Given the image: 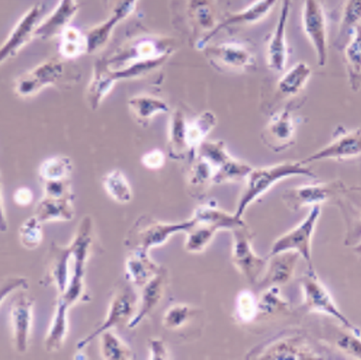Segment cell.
<instances>
[{
    "instance_id": "obj_24",
    "label": "cell",
    "mask_w": 361,
    "mask_h": 360,
    "mask_svg": "<svg viewBox=\"0 0 361 360\" xmlns=\"http://www.w3.org/2000/svg\"><path fill=\"white\" fill-rule=\"evenodd\" d=\"M78 11V0H61L54 12L47 15L37 28L35 37L49 40L61 35Z\"/></svg>"
},
{
    "instance_id": "obj_11",
    "label": "cell",
    "mask_w": 361,
    "mask_h": 360,
    "mask_svg": "<svg viewBox=\"0 0 361 360\" xmlns=\"http://www.w3.org/2000/svg\"><path fill=\"white\" fill-rule=\"evenodd\" d=\"M139 299L133 286L126 285L118 289L113 295L108 309L106 319L102 325L78 343V351L85 348L94 338L112 328L129 324L138 310Z\"/></svg>"
},
{
    "instance_id": "obj_22",
    "label": "cell",
    "mask_w": 361,
    "mask_h": 360,
    "mask_svg": "<svg viewBox=\"0 0 361 360\" xmlns=\"http://www.w3.org/2000/svg\"><path fill=\"white\" fill-rule=\"evenodd\" d=\"M300 257L296 252H283L268 256L264 274L258 281V289L263 290L272 286L281 287L293 278Z\"/></svg>"
},
{
    "instance_id": "obj_9",
    "label": "cell",
    "mask_w": 361,
    "mask_h": 360,
    "mask_svg": "<svg viewBox=\"0 0 361 360\" xmlns=\"http://www.w3.org/2000/svg\"><path fill=\"white\" fill-rule=\"evenodd\" d=\"M302 25L314 49L319 67H326L329 61L328 18L321 0H302Z\"/></svg>"
},
{
    "instance_id": "obj_46",
    "label": "cell",
    "mask_w": 361,
    "mask_h": 360,
    "mask_svg": "<svg viewBox=\"0 0 361 360\" xmlns=\"http://www.w3.org/2000/svg\"><path fill=\"white\" fill-rule=\"evenodd\" d=\"M195 310L189 304H176L169 307L163 317L162 324L169 330L183 328L193 316Z\"/></svg>"
},
{
    "instance_id": "obj_45",
    "label": "cell",
    "mask_w": 361,
    "mask_h": 360,
    "mask_svg": "<svg viewBox=\"0 0 361 360\" xmlns=\"http://www.w3.org/2000/svg\"><path fill=\"white\" fill-rule=\"evenodd\" d=\"M18 236L23 248L27 249L39 248L44 238L41 221L35 215L26 219L18 230Z\"/></svg>"
},
{
    "instance_id": "obj_2",
    "label": "cell",
    "mask_w": 361,
    "mask_h": 360,
    "mask_svg": "<svg viewBox=\"0 0 361 360\" xmlns=\"http://www.w3.org/2000/svg\"><path fill=\"white\" fill-rule=\"evenodd\" d=\"M81 75L70 60L54 57L36 66L16 80L14 91L18 97L36 96L47 87L78 83Z\"/></svg>"
},
{
    "instance_id": "obj_19",
    "label": "cell",
    "mask_w": 361,
    "mask_h": 360,
    "mask_svg": "<svg viewBox=\"0 0 361 360\" xmlns=\"http://www.w3.org/2000/svg\"><path fill=\"white\" fill-rule=\"evenodd\" d=\"M34 299L25 293H20L10 309V324L16 351L25 354L29 347L32 328Z\"/></svg>"
},
{
    "instance_id": "obj_12",
    "label": "cell",
    "mask_w": 361,
    "mask_h": 360,
    "mask_svg": "<svg viewBox=\"0 0 361 360\" xmlns=\"http://www.w3.org/2000/svg\"><path fill=\"white\" fill-rule=\"evenodd\" d=\"M255 359L264 360H319L325 359L307 337L288 335L274 339L255 352Z\"/></svg>"
},
{
    "instance_id": "obj_53",
    "label": "cell",
    "mask_w": 361,
    "mask_h": 360,
    "mask_svg": "<svg viewBox=\"0 0 361 360\" xmlns=\"http://www.w3.org/2000/svg\"><path fill=\"white\" fill-rule=\"evenodd\" d=\"M355 252L357 256H361V242L358 243L357 246L355 247Z\"/></svg>"
},
{
    "instance_id": "obj_51",
    "label": "cell",
    "mask_w": 361,
    "mask_h": 360,
    "mask_svg": "<svg viewBox=\"0 0 361 360\" xmlns=\"http://www.w3.org/2000/svg\"><path fill=\"white\" fill-rule=\"evenodd\" d=\"M28 281L25 278H7L1 283V304H4L5 297L11 294L18 288L27 289Z\"/></svg>"
},
{
    "instance_id": "obj_31",
    "label": "cell",
    "mask_w": 361,
    "mask_h": 360,
    "mask_svg": "<svg viewBox=\"0 0 361 360\" xmlns=\"http://www.w3.org/2000/svg\"><path fill=\"white\" fill-rule=\"evenodd\" d=\"M217 116L212 111H204L187 123V144L190 151V161L197 156L200 144L207 140V136L217 125Z\"/></svg>"
},
{
    "instance_id": "obj_47",
    "label": "cell",
    "mask_w": 361,
    "mask_h": 360,
    "mask_svg": "<svg viewBox=\"0 0 361 360\" xmlns=\"http://www.w3.org/2000/svg\"><path fill=\"white\" fill-rule=\"evenodd\" d=\"M334 344L342 353L361 359V335L347 328L346 333L336 336Z\"/></svg>"
},
{
    "instance_id": "obj_27",
    "label": "cell",
    "mask_w": 361,
    "mask_h": 360,
    "mask_svg": "<svg viewBox=\"0 0 361 360\" xmlns=\"http://www.w3.org/2000/svg\"><path fill=\"white\" fill-rule=\"evenodd\" d=\"M73 199L44 196L37 204L35 216L42 223L70 222L75 215Z\"/></svg>"
},
{
    "instance_id": "obj_13",
    "label": "cell",
    "mask_w": 361,
    "mask_h": 360,
    "mask_svg": "<svg viewBox=\"0 0 361 360\" xmlns=\"http://www.w3.org/2000/svg\"><path fill=\"white\" fill-rule=\"evenodd\" d=\"M346 187L341 181H331L314 184H305L283 192V201L287 209L296 212L307 206H321L333 201Z\"/></svg>"
},
{
    "instance_id": "obj_25",
    "label": "cell",
    "mask_w": 361,
    "mask_h": 360,
    "mask_svg": "<svg viewBox=\"0 0 361 360\" xmlns=\"http://www.w3.org/2000/svg\"><path fill=\"white\" fill-rule=\"evenodd\" d=\"M186 10L194 33L202 34L199 39L209 35L218 25L215 0H187Z\"/></svg>"
},
{
    "instance_id": "obj_34",
    "label": "cell",
    "mask_w": 361,
    "mask_h": 360,
    "mask_svg": "<svg viewBox=\"0 0 361 360\" xmlns=\"http://www.w3.org/2000/svg\"><path fill=\"white\" fill-rule=\"evenodd\" d=\"M345 62L350 89L357 92L361 86V26L353 31L349 41L345 44Z\"/></svg>"
},
{
    "instance_id": "obj_20",
    "label": "cell",
    "mask_w": 361,
    "mask_h": 360,
    "mask_svg": "<svg viewBox=\"0 0 361 360\" xmlns=\"http://www.w3.org/2000/svg\"><path fill=\"white\" fill-rule=\"evenodd\" d=\"M73 260L72 247H62L52 243L47 254L44 286L54 285L58 294L63 295L70 283V263Z\"/></svg>"
},
{
    "instance_id": "obj_39",
    "label": "cell",
    "mask_w": 361,
    "mask_h": 360,
    "mask_svg": "<svg viewBox=\"0 0 361 360\" xmlns=\"http://www.w3.org/2000/svg\"><path fill=\"white\" fill-rule=\"evenodd\" d=\"M102 183L106 193L116 202L126 204L133 201V189L122 170L118 169L110 170L104 175Z\"/></svg>"
},
{
    "instance_id": "obj_23",
    "label": "cell",
    "mask_w": 361,
    "mask_h": 360,
    "mask_svg": "<svg viewBox=\"0 0 361 360\" xmlns=\"http://www.w3.org/2000/svg\"><path fill=\"white\" fill-rule=\"evenodd\" d=\"M168 271L163 268L159 274L155 275L141 288V298H140L138 310L135 316L129 323V328H135L157 307L161 303L165 295L166 287L168 285Z\"/></svg>"
},
{
    "instance_id": "obj_17",
    "label": "cell",
    "mask_w": 361,
    "mask_h": 360,
    "mask_svg": "<svg viewBox=\"0 0 361 360\" xmlns=\"http://www.w3.org/2000/svg\"><path fill=\"white\" fill-rule=\"evenodd\" d=\"M291 5L292 0H281L278 20L267 44L266 60H267L269 69L275 73L283 72L288 60L287 25H288Z\"/></svg>"
},
{
    "instance_id": "obj_35",
    "label": "cell",
    "mask_w": 361,
    "mask_h": 360,
    "mask_svg": "<svg viewBox=\"0 0 361 360\" xmlns=\"http://www.w3.org/2000/svg\"><path fill=\"white\" fill-rule=\"evenodd\" d=\"M215 170L210 163L202 157L197 156L191 160L187 184L191 194L195 197H200L207 193L210 186L214 182Z\"/></svg>"
},
{
    "instance_id": "obj_44",
    "label": "cell",
    "mask_w": 361,
    "mask_h": 360,
    "mask_svg": "<svg viewBox=\"0 0 361 360\" xmlns=\"http://www.w3.org/2000/svg\"><path fill=\"white\" fill-rule=\"evenodd\" d=\"M258 302L254 292H239L235 303V318L242 324H252L257 319Z\"/></svg>"
},
{
    "instance_id": "obj_52",
    "label": "cell",
    "mask_w": 361,
    "mask_h": 360,
    "mask_svg": "<svg viewBox=\"0 0 361 360\" xmlns=\"http://www.w3.org/2000/svg\"><path fill=\"white\" fill-rule=\"evenodd\" d=\"M33 201V193L27 187L18 188L14 194V201L18 206H27Z\"/></svg>"
},
{
    "instance_id": "obj_32",
    "label": "cell",
    "mask_w": 361,
    "mask_h": 360,
    "mask_svg": "<svg viewBox=\"0 0 361 360\" xmlns=\"http://www.w3.org/2000/svg\"><path fill=\"white\" fill-rule=\"evenodd\" d=\"M312 69L305 62L292 66L281 76L276 85L279 94L284 97H293L300 93L312 78Z\"/></svg>"
},
{
    "instance_id": "obj_50",
    "label": "cell",
    "mask_w": 361,
    "mask_h": 360,
    "mask_svg": "<svg viewBox=\"0 0 361 360\" xmlns=\"http://www.w3.org/2000/svg\"><path fill=\"white\" fill-rule=\"evenodd\" d=\"M149 359H170V352L164 341L159 338H152L149 340Z\"/></svg>"
},
{
    "instance_id": "obj_49",
    "label": "cell",
    "mask_w": 361,
    "mask_h": 360,
    "mask_svg": "<svg viewBox=\"0 0 361 360\" xmlns=\"http://www.w3.org/2000/svg\"><path fill=\"white\" fill-rule=\"evenodd\" d=\"M165 162L164 152L160 151V149H154V151L147 152L142 157V164L149 170L161 169L164 166Z\"/></svg>"
},
{
    "instance_id": "obj_36",
    "label": "cell",
    "mask_w": 361,
    "mask_h": 360,
    "mask_svg": "<svg viewBox=\"0 0 361 360\" xmlns=\"http://www.w3.org/2000/svg\"><path fill=\"white\" fill-rule=\"evenodd\" d=\"M258 318L271 319L286 316L291 312L288 302L281 296V287L272 286L263 289L262 294L257 298Z\"/></svg>"
},
{
    "instance_id": "obj_10",
    "label": "cell",
    "mask_w": 361,
    "mask_h": 360,
    "mask_svg": "<svg viewBox=\"0 0 361 360\" xmlns=\"http://www.w3.org/2000/svg\"><path fill=\"white\" fill-rule=\"evenodd\" d=\"M200 51L213 67L222 72H247L257 64L255 52L240 42L208 44Z\"/></svg>"
},
{
    "instance_id": "obj_37",
    "label": "cell",
    "mask_w": 361,
    "mask_h": 360,
    "mask_svg": "<svg viewBox=\"0 0 361 360\" xmlns=\"http://www.w3.org/2000/svg\"><path fill=\"white\" fill-rule=\"evenodd\" d=\"M193 221V225L186 231L184 249L190 254H200L209 246L218 231L221 230L212 223L197 222L194 219Z\"/></svg>"
},
{
    "instance_id": "obj_16",
    "label": "cell",
    "mask_w": 361,
    "mask_h": 360,
    "mask_svg": "<svg viewBox=\"0 0 361 360\" xmlns=\"http://www.w3.org/2000/svg\"><path fill=\"white\" fill-rule=\"evenodd\" d=\"M281 0H255L250 4L249 6L245 7L240 11L234 12L228 15V17L218 23L214 30L209 35L202 37L196 42V47L199 51L207 44H210L212 39L218 33L225 29L238 27V26H247L255 25V23L262 22L271 12Z\"/></svg>"
},
{
    "instance_id": "obj_6",
    "label": "cell",
    "mask_w": 361,
    "mask_h": 360,
    "mask_svg": "<svg viewBox=\"0 0 361 360\" xmlns=\"http://www.w3.org/2000/svg\"><path fill=\"white\" fill-rule=\"evenodd\" d=\"M92 231L93 221L91 217L86 216L79 223L75 238L71 243L73 249V273L67 290L63 295H59L70 306H73L83 297L86 263L93 243Z\"/></svg>"
},
{
    "instance_id": "obj_26",
    "label": "cell",
    "mask_w": 361,
    "mask_h": 360,
    "mask_svg": "<svg viewBox=\"0 0 361 360\" xmlns=\"http://www.w3.org/2000/svg\"><path fill=\"white\" fill-rule=\"evenodd\" d=\"M162 270V266L150 259L149 252L133 251L126 259V278L131 285L140 289Z\"/></svg>"
},
{
    "instance_id": "obj_14",
    "label": "cell",
    "mask_w": 361,
    "mask_h": 360,
    "mask_svg": "<svg viewBox=\"0 0 361 360\" xmlns=\"http://www.w3.org/2000/svg\"><path fill=\"white\" fill-rule=\"evenodd\" d=\"M291 105L273 116L262 132V143L276 154L287 151L295 143L297 125Z\"/></svg>"
},
{
    "instance_id": "obj_40",
    "label": "cell",
    "mask_w": 361,
    "mask_h": 360,
    "mask_svg": "<svg viewBox=\"0 0 361 360\" xmlns=\"http://www.w3.org/2000/svg\"><path fill=\"white\" fill-rule=\"evenodd\" d=\"M254 169L247 163L242 161V160L234 159L233 155L226 159L216 169L214 184H226L238 182V181L246 180L247 175Z\"/></svg>"
},
{
    "instance_id": "obj_21",
    "label": "cell",
    "mask_w": 361,
    "mask_h": 360,
    "mask_svg": "<svg viewBox=\"0 0 361 360\" xmlns=\"http://www.w3.org/2000/svg\"><path fill=\"white\" fill-rule=\"evenodd\" d=\"M361 155V128L340 134L331 143L302 160L305 164L324 160H345Z\"/></svg>"
},
{
    "instance_id": "obj_38",
    "label": "cell",
    "mask_w": 361,
    "mask_h": 360,
    "mask_svg": "<svg viewBox=\"0 0 361 360\" xmlns=\"http://www.w3.org/2000/svg\"><path fill=\"white\" fill-rule=\"evenodd\" d=\"M59 51L61 57L70 61L88 54L86 34L73 26H68L60 35Z\"/></svg>"
},
{
    "instance_id": "obj_54",
    "label": "cell",
    "mask_w": 361,
    "mask_h": 360,
    "mask_svg": "<svg viewBox=\"0 0 361 360\" xmlns=\"http://www.w3.org/2000/svg\"><path fill=\"white\" fill-rule=\"evenodd\" d=\"M360 225H361V214H360Z\"/></svg>"
},
{
    "instance_id": "obj_28",
    "label": "cell",
    "mask_w": 361,
    "mask_h": 360,
    "mask_svg": "<svg viewBox=\"0 0 361 360\" xmlns=\"http://www.w3.org/2000/svg\"><path fill=\"white\" fill-rule=\"evenodd\" d=\"M187 123L185 115L181 110H173L169 123L168 151L171 159L183 160L190 159L188 144H187Z\"/></svg>"
},
{
    "instance_id": "obj_4",
    "label": "cell",
    "mask_w": 361,
    "mask_h": 360,
    "mask_svg": "<svg viewBox=\"0 0 361 360\" xmlns=\"http://www.w3.org/2000/svg\"><path fill=\"white\" fill-rule=\"evenodd\" d=\"M193 223L192 218L183 222L167 223L143 215L128 230L123 244L130 252H149L152 249L165 245L176 233L186 232Z\"/></svg>"
},
{
    "instance_id": "obj_42",
    "label": "cell",
    "mask_w": 361,
    "mask_h": 360,
    "mask_svg": "<svg viewBox=\"0 0 361 360\" xmlns=\"http://www.w3.org/2000/svg\"><path fill=\"white\" fill-rule=\"evenodd\" d=\"M361 23V0H346L340 22L337 44L344 46Z\"/></svg>"
},
{
    "instance_id": "obj_30",
    "label": "cell",
    "mask_w": 361,
    "mask_h": 360,
    "mask_svg": "<svg viewBox=\"0 0 361 360\" xmlns=\"http://www.w3.org/2000/svg\"><path fill=\"white\" fill-rule=\"evenodd\" d=\"M128 104L134 120L142 128L149 126L157 116L170 111V106L164 99L147 94L133 97L129 99Z\"/></svg>"
},
{
    "instance_id": "obj_48",
    "label": "cell",
    "mask_w": 361,
    "mask_h": 360,
    "mask_svg": "<svg viewBox=\"0 0 361 360\" xmlns=\"http://www.w3.org/2000/svg\"><path fill=\"white\" fill-rule=\"evenodd\" d=\"M44 196L54 198H75L70 180L43 181Z\"/></svg>"
},
{
    "instance_id": "obj_15",
    "label": "cell",
    "mask_w": 361,
    "mask_h": 360,
    "mask_svg": "<svg viewBox=\"0 0 361 360\" xmlns=\"http://www.w3.org/2000/svg\"><path fill=\"white\" fill-rule=\"evenodd\" d=\"M44 8L43 5H34L20 18L0 51V62L4 63L16 56L22 49L35 38L37 28L41 23Z\"/></svg>"
},
{
    "instance_id": "obj_8",
    "label": "cell",
    "mask_w": 361,
    "mask_h": 360,
    "mask_svg": "<svg viewBox=\"0 0 361 360\" xmlns=\"http://www.w3.org/2000/svg\"><path fill=\"white\" fill-rule=\"evenodd\" d=\"M321 206H312L307 217L284 235L279 236L271 247L269 256L283 252H296L305 260L310 269H312V238L320 219Z\"/></svg>"
},
{
    "instance_id": "obj_41",
    "label": "cell",
    "mask_w": 361,
    "mask_h": 360,
    "mask_svg": "<svg viewBox=\"0 0 361 360\" xmlns=\"http://www.w3.org/2000/svg\"><path fill=\"white\" fill-rule=\"evenodd\" d=\"M99 353L105 360H130L134 354L130 347L115 333L106 330L99 335Z\"/></svg>"
},
{
    "instance_id": "obj_43",
    "label": "cell",
    "mask_w": 361,
    "mask_h": 360,
    "mask_svg": "<svg viewBox=\"0 0 361 360\" xmlns=\"http://www.w3.org/2000/svg\"><path fill=\"white\" fill-rule=\"evenodd\" d=\"M73 162L64 155L44 160L39 168V175L42 181L70 180L73 173Z\"/></svg>"
},
{
    "instance_id": "obj_3",
    "label": "cell",
    "mask_w": 361,
    "mask_h": 360,
    "mask_svg": "<svg viewBox=\"0 0 361 360\" xmlns=\"http://www.w3.org/2000/svg\"><path fill=\"white\" fill-rule=\"evenodd\" d=\"M176 42L163 36H146L126 44L111 56L102 59L110 70H120L140 63L165 60L176 51Z\"/></svg>"
},
{
    "instance_id": "obj_33",
    "label": "cell",
    "mask_w": 361,
    "mask_h": 360,
    "mask_svg": "<svg viewBox=\"0 0 361 360\" xmlns=\"http://www.w3.org/2000/svg\"><path fill=\"white\" fill-rule=\"evenodd\" d=\"M192 218L197 222L212 223L221 230H233L246 225L242 218L220 209L216 202H208L195 210Z\"/></svg>"
},
{
    "instance_id": "obj_29",
    "label": "cell",
    "mask_w": 361,
    "mask_h": 360,
    "mask_svg": "<svg viewBox=\"0 0 361 360\" xmlns=\"http://www.w3.org/2000/svg\"><path fill=\"white\" fill-rule=\"evenodd\" d=\"M70 307L61 297L58 296L54 317L44 338V346L47 353H55L64 346L68 332V311Z\"/></svg>"
},
{
    "instance_id": "obj_18",
    "label": "cell",
    "mask_w": 361,
    "mask_h": 360,
    "mask_svg": "<svg viewBox=\"0 0 361 360\" xmlns=\"http://www.w3.org/2000/svg\"><path fill=\"white\" fill-rule=\"evenodd\" d=\"M138 0H112L111 15L105 22L99 23L87 31L88 54L102 51L109 43L116 26L133 14Z\"/></svg>"
},
{
    "instance_id": "obj_1",
    "label": "cell",
    "mask_w": 361,
    "mask_h": 360,
    "mask_svg": "<svg viewBox=\"0 0 361 360\" xmlns=\"http://www.w3.org/2000/svg\"><path fill=\"white\" fill-rule=\"evenodd\" d=\"M295 177L316 178V175L302 161H284L271 166L254 168L246 178L234 214L243 217L250 204L264 196L276 183Z\"/></svg>"
},
{
    "instance_id": "obj_7",
    "label": "cell",
    "mask_w": 361,
    "mask_h": 360,
    "mask_svg": "<svg viewBox=\"0 0 361 360\" xmlns=\"http://www.w3.org/2000/svg\"><path fill=\"white\" fill-rule=\"evenodd\" d=\"M231 261L233 266L250 283L257 285L267 267L268 257L258 256L252 247L255 235L247 225L234 228Z\"/></svg>"
},
{
    "instance_id": "obj_5",
    "label": "cell",
    "mask_w": 361,
    "mask_h": 360,
    "mask_svg": "<svg viewBox=\"0 0 361 360\" xmlns=\"http://www.w3.org/2000/svg\"><path fill=\"white\" fill-rule=\"evenodd\" d=\"M300 283L304 295L302 306L307 312L325 314L326 316L334 318L338 321L342 327L361 335L360 328L353 324L336 306L333 296L316 274L314 268H308L300 278Z\"/></svg>"
}]
</instances>
